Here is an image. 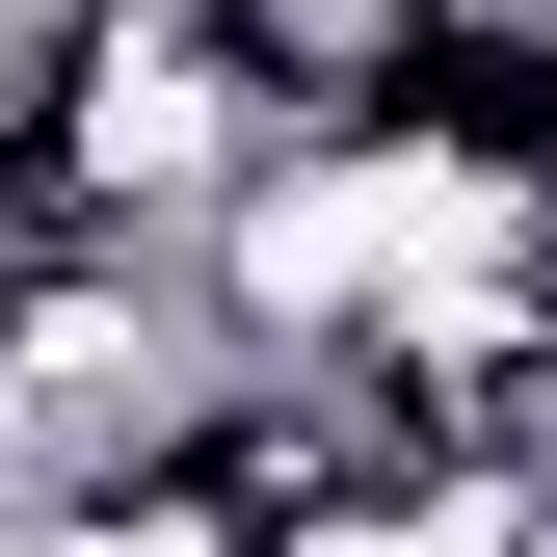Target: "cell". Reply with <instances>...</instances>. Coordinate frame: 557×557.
Masks as SVG:
<instances>
[{"mask_svg": "<svg viewBox=\"0 0 557 557\" xmlns=\"http://www.w3.org/2000/svg\"><path fill=\"white\" fill-rule=\"evenodd\" d=\"M239 27H265V0H239Z\"/></svg>", "mask_w": 557, "mask_h": 557, "instance_id": "6da1fadb", "label": "cell"}]
</instances>
